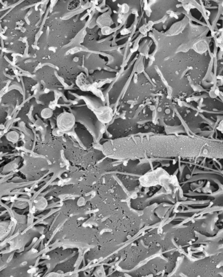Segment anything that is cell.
Masks as SVG:
<instances>
[{
    "mask_svg": "<svg viewBox=\"0 0 223 277\" xmlns=\"http://www.w3.org/2000/svg\"><path fill=\"white\" fill-rule=\"evenodd\" d=\"M81 4V1L78 0H74L69 2L68 5V10L72 11L78 9Z\"/></svg>",
    "mask_w": 223,
    "mask_h": 277,
    "instance_id": "2",
    "label": "cell"
},
{
    "mask_svg": "<svg viewBox=\"0 0 223 277\" xmlns=\"http://www.w3.org/2000/svg\"><path fill=\"white\" fill-rule=\"evenodd\" d=\"M75 123V119L72 115L69 113L62 114L57 119V125L59 129L62 132L70 130Z\"/></svg>",
    "mask_w": 223,
    "mask_h": 277,
    "instance_id": "1",
    "label": "cell"
},
{
    "mask_svg": "<svg viewBox=\"0 0 223 277\" xmlns=\"http://www.w3.org/2000/svg\"><path fill=\"white\" fill-rule=\"evenodd\" d=\"M19 134L15 132H12L7 135V138L8 140L12 142H15L19 139Z\"/></svg>",
    "mask_w": 223,
    "mask_h": 277,
    "instance_id": "3",
    "label": "cell"
},
{
    "mask_svg": "<svg viewBox=\"0 0 223 277\" xmlns=\"http://www.w3.org/2000/svg\"><path fill=\"white\" fill-rule=\"evenodd\" d=\"M41 203H40L39 201L38 200H36L34 201V203L35 204H37V206L38 208H41L42 209L43 208L45 207L46 206V202L45 201H44L43 199H41L40 200Z\"/></svg>",
    "mask_w": 223,
    "mask_h": 277,
    "instance_id": "4",
    "label": "cell"
}]
</instances>
